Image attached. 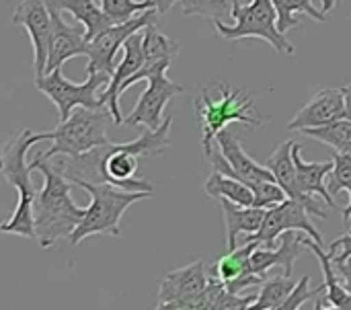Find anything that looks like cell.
Segmentation results:
<instances>
[{"label":"cell","mask_w":351,"mask_h":310,"mask_svg":"<svg viewBox=\"0 0 351 310\" xmlns=\"http://www.w3.org/2000/svg\"><path fill=\"white\" fill-rule=\"evenodd\" d=\"M171 126L173 115H167L156 130L146 128V132L132 142H107L78 156H66L58 163V167L70 181L84 179L90 183H113L130 191L154 193V185L150 181L134 179V175L138 171L140 156H158L169 148Z\"/></svg>","instance_id":"obj_1"},{"label":"cell","mask_w":351,"mask_h":310,"mask_svg":"<svg viewBox=\"0 0 351 310\" xmlns=\"http://www.w3.org/2000/svg\"><path fill=\"white\" fill-rule=\"evenodd\" d=\"M33 169L43 175V187L33 202L35 216V239L41 249H51L56 241L70 239L74 228L82 222L86 208H80L72 200L74 183L64 175V171L49 160L33 158Z\"/></svg>","instance_id":"obj_2"},{"label":"cell","mask_w":351,"mask_h":310,"mask_svg":"<svg viewBox=\"0 0 351 310\" xmlns=\"http://www.w3.org/2000/svg\"><path fill=\"white\" fill-rule=\"evenodd\" d=\"M43 140H51L49 132H31V130H21L14 134L2 148V165L0 173L2 177L8 179V183L16 189L19 202L16 208L2 224V232L6 235H19L25 239H35V216H33V202L37 198V189L31 181V171L33 165L27 163V150L33 144H39Z\"/></svg>","instance_id":"obj_3"},{"label":"cell","mask_w":351,"mask_h":310,"mask_svg":"<svg viewBox=\"0 0 351 310\" xmlns=\"http://www.w3.org/2000/svg\"><path fill=\"white\" fill-rule=\"evenodd\" d=\"M74 185L82 187L90 195V204L84 212L82 222L74 228L70 235V245H78L80 241L93 237V235H111L117 237L121 232V218L125 210L140 202L146 200L148 191H130L123 187H117L113 183H90L84 179H74Z\"/></svg>","instance_id":"obj_4"},{"label":"cell","mask_w":351,"mask_h":310,"mask_svg":"<svg viewBox=\"0 0 351 310\" xmlns=\"http://www.w3.org/2000/svg\"><path fill=\"white\" fill-rule=\"evenodd\" d=\"M220 97L214 99L210 88H202L195 99V109L202 121V148L208 156L216 144V136L226 130L228 123L241 121L251 128H259L263 119L255 113V99L251 93L228 86L226 82L218 84Z\"/></svg>","instance_id":"obj_5"},{"label":"cell","mask_w":351,"mask_h":310,"mask_svg":"<svg viewBox=\"0 0 351 310\" xmlns=\"http://www.w3.org/2000/svg\"><path fill=\"white\" fill-rule=\"evenodd\" d=\"M111 115L109 109H86L80 107L68 119L60 121V126L49 132L53 140L47 152L37 154V158L51 160L53 156H78L88 152L97 146L107 144V117Z\"/></svg>","instance_id":"obj_6"},{"label":"cell","mask_w":351,"mask_h":310,"mask_svg":"<svg viewBox=\"0 0 351 310\" xmlns=\"http://www.w3.org/2000/svg\"><path fill=\"white\" fill-rule=\"evenodd\" d=\"M230 2H232L230 14L234 19V25H226L222 23V19L214 21L218 33L224 39L234 41V39L259 37L271 43L276 51H282L288 56L296 51L294 45L286 39V33H282L278 27V8L274 0H251V4L247 6H243L239 0H230Z\"/></svg>","instance_id":"obj_7"},{"label":"cell","mask_w":351,"mask_h":310,"mask_svg":"<svg viewBox=\"0 0 351 310\" xmlns=\"http://www.w3.org/2000/svg\"><path fill=\"white\" fill-rule=\"evenodd\" d=\"M111 82V76L105 72H88L86 80L82 84L70 82L64 74L62 68H56L43 76H35L33 84L37 91H41L53 105L58 107L60 121L68 119L76 107H86V109H101L107 107L101 99V95L107 91Z\"/></svg>","instance_id":"obj_8"},{"label":"cell","mask_w":351,"mask_h":310,"mask_svg":"<svg viewBox=\"0 0 351 310\" xmlns=\"http://www.w3.org/2000/svg\"><path fill=\"white\" fill-rule=\"evenodd\" d=\"M156 16H158V10L150 8V10L140 12L132 21L111 25L109 29L101 31L97 37H93L88 41V51H86V58H88L86 74L88 72H105V74L113 76V72H115V53L119 49H123V43L128 41L130 35L144 29L146 25L156 23Z\"/></svg>","instance_id":"obj_9"},{"label":"cell","mask_w":351,"mask_h":310,"mask_svg":"<svg viewBox=\"0 0 351 310\" xmlns=\"http://www.w3.org/2000/svg\"><path fill=\"white\" fill-rule=\"evenodd\" d=\"M288 230H302L304 235L313 237L317 243L323 245V237L321 232L317 230V226L311 222V212L308 208L298 202V200H292L288 198L286 202L274 206L267 210L265 214V220H263V226L259 228V232L251 235V237H245V243L247 241H257L259 245L263 247H276L278 239L288 232Z\"/></svg>","instance_id":"obj_10"},{"label":"cell","mask_w":351,"mask_h":310,"mask_svg":"<svg viewBox=\"0 0 351 310\" xmlns=\"http://www.w3.org/2000/svg\"><path fill=\"white\" fill-rule=\"evenodd\" d=\"M12 23L27 29L35 51V76H43L53 33V19L47 0H21L12 12Z\"/></svg>","instance_id":"obj_11"},{"label":"cell","mask_w":351,"mask_h":310,"mask_svg":"<svg viewBox=\"0 0 351 310\" xmlns=\"http://www.w3.org/2000/svg\"><path fill=\"white\" fill-rule=\"evenodd\" d=\"M179 93H183V86L173 82L167 76V72H158V74L150 76L148 86L138 97V103L130 111V115L123 117V123H128V126H144V128L156 130L165 121L162 111H165L167 103Z\"/></svg>","instance_id":"obj_12"},{"label":"cell","mask_w":351,"mask_h":310,"mask_svg":"<svg viewBox=\"0 0 351 310\" xmlns=\"http://www.w3.org/2000/svg\"><path fill=\"white\" fill-rule=\"evenodd\" d=\"M306 237L298 235V230H288L284 232L276 247H263L259 245L251 259H249V267H247V274H255V276H261V278H267V272L274 270V267H282L286 276H292L294 272V263L296 259L304 253L306 243H304Z\"/></svg>","instance_id":"obj_13"},{"label":"cell","mask_w":351,"mask_h":310,"mask_svg":"<svg viewBox=\"0 0 351 310\" xmlns=\"http://www.w3.org/2000/svg\"><path fill=\"white\" fill-rule=\"evenodd\" d=\"M292 154H294V163H296V175H298L300 193L306 198L311 214L317 216V218H321V220H325L327 218V212L319 206V202L315 200V195H321L323 202L329 204V208L337 210L335 198L331 195V191H329V187L325 183V177L331 175V171H333V160H329V163H306L302 158V148L296 142H294Z\"/></svg>","instance_id":"obj_14"},{"label":"cell","mask_w":351,"mask_h":310,"mask_svg":"<svg viewBox=\"0 0 351 310\" xmlns=\"http://www.w3.org/2000/svg\"><path fill=\"white\" fill-rule=\"evenodd\" d=\"M346 117V93L343 86L319 91L288 123L290 132H302L306 128L327 126L335 119Z\"/></svg>","instance_id":"obj_15"},{"label":"cell","mask_w":351,"mask_h":310,"mask_svg":"<svg viewBox=\"0 0 351 310\" xmlns=\"http://www.w3.org/2000/svg\"><path fill=\"white\" fill-rule=\"evenodd\" d=\"M51 10L53 19V33H51V45H49V58L45 66V74L62 68L64 62L76 58V56H86L88 51V39H86V29L84 25H68L62 19V12L56 8Z\"/></svg>","instance_id":"obj_16"},{"label":"cell","mask_w":351,"mask_h":310,"mask_svg":"<svg viewBox=\"0 0 351 310\" xmlns=\"http://www.w3.org/2000/svg\"><path fill=\"white\" fill-rule=\"evenodd\" d=\"M142 39H144V29H140V31H136L134 35L128 37V41L123 43V58H121V62L115 66V72H113V76H111V82H109L107 91L101 95L103 103H105L107 109L111 111V117H113L115 126L123 123V115H121V109H119V97H121V95H119V88H121V84H123L130 76H134V74L142 68V64H144Z\"/></svg>","instance_id":"obj_17"},{"label":"cell","mask_w":351,"mask_h":310,"mask_svg":"<svg viewBox=\"0 0 351 310\" xmlns=\"http://www.w3.org/2000/svg\"><path fill=\"white\" fill-rule=\"evenodd\" d=\"M210 284V278L206 274L204 261H193L185 267H179L175 272H169L160 278V290H158V305L156 309H165L169 302H175L179 298H187L191 294L202 292Z\"/></svg>","instance_id":"obj_18"},{"label":"cell","mask_w":351,"mask_h":310,"mask_svg":"<svg viewBox=\"0 0 351 310\" xmlns=\"http://www.w3.org/2000/svg\"><path fill=\"white\" fill-rule=\"evenodd\" d=\"M216 142H218L222 154L228 158L230 167L234 169V175H232L234 179L245 181L251 189H253L255 185L263 183V181H276V177H274V173L267 169V165H259L257 160H253V158L245 152L241 140H239L234 134H230L228 130H222V132L216 136Z\"/></svg>","instance_id":"obj_19"},{"label":"cell","mask_w":351,"mask_h":310,"mask_svg":"<svg viewBox=\"0 0 351 310\" xmlns=\"http://www.w3.org/2000/svg\"><path fill=\"white\" fill-rule=\"evenodd\" d=\"M222 212H224V222H226V243L228 249H237V241L241 235H255L263 226L267 208H257V206H239L230 202L228 198H220Z\"/></svg>","instance_id":"obj_20"},{"label":"cell","mask_w":351,"mask_h":310,"mask_svg":"<svg viewBox=\"0 0 351 310\" xmlns=\"http://www.w3.org/2000/svg\"><path fill=\"white\" fill-rule=\"evenodd\" d=\"M304 243L317 255V259L321 263V270H323V286H325L323 309L331 307V309L337 310H351V294L348 292V288L341 284V280L337 276V270H335V263H333V257L329 255V251H323V245L317 243L308 235H306Z\"/></svg>","instance_id":"obj_21"},{"label":"cell","mask_w":351,"mask_h":310,"mask_svg":"<svg viewBox=\"0 0 351 310\" xmlns=\"http://www.w3.org/2000/svg\"><path fill=\"white\" fill-rule=\"evenodd\" d=\"M49 8H56L60 12H70L80 25H84L86 29V39L90 41L93 37H97L101 31L109 29L111 25H115L103 10L101 4H97V0H47Z\"/></svg>","instance_id":"obj_22"},{"label":"cell","mask_w":351,"mask_h":310,"mask_svg":"<svg viewBox=\"0 0 351 310\" xmlns=\"http://www.w3.org/2000/svg\"><path fill=\"white\" fill-rule=\"evenodd\" d=\"M292 148H294V140H286L284 144H280L274 150V154L265 160V165L274 173L276 181L284 187V191L288 193V198L298 200V202H302L308 208V202L300 193V187H298V175H296V163H294Z\"/></svg>","instance_id":"obj_23"},{"label":"cell","mask_w":351,"mask_h":310,"mask_svg":"<svg viewBox=\"0 0 351 310\" xmlns=\"http://www.w3.org/2000/svg\"><path fill=\"white\" fill-rule=\"evenodd\" d=\"M206 193L210 198H228L230 202H234L239 206H253L255 204V193L245 181L228 177L220 171H212V175L208 177Z\"/></svg>","instance_id":"obj_24"},{"label":"cell","mask_w":351,"mask_h":310,"mask_svg":"<svg viewBox=\"0 0 351 310\" xmlns=\"http://www.w3.org/2000/svg\"><path fill=\"white\" fill-rule=\"evenodd\" d=\"M298 134L331 146L333 152H351V119H348V117L335 119L327 126L306 128Z\"/></svg>","instance_id":"obj_25"},{"label":"cell","mask_w":351,"mask_h":310,"mask_svg":"<svg viewBox=\"0 0 351 310\" xmlns=\"http://www.w3.org/2000/svg\"><path fill=\"white\" fill-rule=\"evenodd\" d=\"M142 53H144V64H158L165 60H175L179 53V43L171 39L169 35L160 33L156 29V23L144 27V39H142Z\"/></svg>","instance_id":"obj_26"},{"label":"cell","mask_w":351,"mask_h":310,"mask_svg":"<svg viewBox=\"0 0 351 310\" xmlns=\"http://www.w3.org/2000/svg\"><path fill=\"white\" fill-rule=\"evenodd\" d=\"M259 247L257 241H247L243 247H237V249H228L226 255H222L218 261H216V278L222 280L224 284L241 278L247 274V267H249V259L253 255V251Z\"/></svg>","instance_id":"obj_27"},{"label":"cell","mask_w":351,"mask_h":310,"mask_svg":"<svg viewBox=\"0 0 351 310\" xmlns=\"http://www.w3.org/2000/svg\"><path fill=\"white\" fill-rule=\"evenodd\" d=\"M296 288V280H292V276H278L271 278L261 284V294L257 296V302L253 305L255 310H282L284 302L288 300V296L292 294V290Z\"/></svg>","instance_id":"obj_28"},{"label":"cell","mask_w":351,"mask_h":310,"mask_svg":"<svg viewBox=\"0 0 351 310\" xmlns=\"http://www.w3.org/2000/svg\"><path fill=\"white\" fill-rule=\"evenodd\" d=\"M274 4L278 8V27H280L282 33L298 27V19L296 16L302 14V12L308 14V16H313L319 23H325L327 21V16H325L327 12L317 10L315 4H313V0H274Z\"/></svg>","instance_id":"obj_29"},{"label":"cell","mask_w":351,"mask_h":310,"mask_svg":"<svg viewBox=\"0 0 351 310\" xmlns=\"http://www.w3.org/2000/svg\"><path fill=\"white\" fill-rule=\"evenodd\" d=\"M224 290H226V284L214 276V278H210V284L202 292L191 294L187 298H179L175 302H169L165 310H216Z\"/></svg>","instance_id":"obj_30"},{"label":"cell","mask_w":351,"mask_h":310,"mask_svg":"<svg viewBox=\"0 0 351 310\" xmlns=\"http://www.w3.org/2000/svg\"><path fill=\"white\" fill-rule=\"evenodd\" d=\"M331 195L335 198L339 191L350 193V204L343 210V224L350 228L351 224V152H333V171L327 183Z\"/></svg>","instance_id":"obj_31"},{"label":"cell","mask_w":351,"mask_h":310,"mask_svg":"<svg viewBox=\"0 0 351 310\" xmlns=\"http://www.w3.org/2000/svg\"><path fill=\"white\" fill-rule=\"evenodd\" d=\"M105 14L117 25V23H128L132 21L138 12L156 8L154 0H99Z\"/></svg>","instance_id":"obj_32"},{"label":"cell","mask_w":351,"mask_h":310,"mask_svg":"<svg viewBox=\"0 0 351 310\" xmlns=\"http://www.w3.org/2000/svg\"><path fill=\"white\" fill-rule=\"evenodd\" d=\"M183 14H199V16H210V19H224L228 12H232V2L228 0H179Z\"/></svg>","instance_id":"obj_33"},{"label":"cell","mask_w":351,"mask_h":310,"mask_svg":"<svg viewBox=\"0 0 351 310\" xmlns=\"http://www.w3.org/2000/svg\"><path fill=\"white\" fill-rule=\"evenodd\" d=\"M253 193H255V204L253 206L267 208V210L288 200V193L284 191V187L278 181H263V183L253 187Z\"/></svg>","instance_id":"obj_34"},{"label":"cell","mask_w":351,"mask_h":310,"mask_svg":"<svg viewBox=\"0 0 351 310\" xmlns=\"http://www.w3.org/2000/svg\"><path fill=\"white\" fill-rule=\"evenodd\" d=\"M308 276H304V278H300L298 280V284H296V288L292 290V294L288 296V300L284 302V307L282 310H298L302 309L308 300H313L315 296H321V294H325V286H321V288H317V290H311L308 288Z\"/></svg>","instance_id":"obj_35"},{"label":"cell","mask_w":351,"mask_h":310,"mask_svg":"<svg viewBox=\"0 0 351 310\" xmlns=\"http://www.w3.org/2000/svg\"><path fill=\"white\" fill-rule=\"evenodd\" d=\"M335 270H337V276H339L341 284L348 288V292L351 294V259H348L346 263H335Z\"/></svg>","instance_id":"obj_36"},{"label":"cell","mask_w":351,"mask_h":310,"mask_svg":"<svg viewBox=\"0 0 351 310\" xmlns=\"http://www.w3.org/2000/svg\"><path fill=\"white\" fill-rule=\"evenodd\" d=\"M177 2H179V0H154L158 14H165V12H169V10H171V8H173Z\"/></svg>","instance_id":"obj_37"},{"label":"cell","mask_w":351,"mask_h":310,"mask_svg":"<svg viewBox=\"0 0 351 310\" xmlns=\"http://www.w3.org/2000/svg\"><path fill=\"white\" fill-rule=\"evenodd\" d=\"M343 93H346V117L351 119V84L343 86Z\"/></svg>","instance_id":"obj_38"},{"label":"cell","mask_w":351,"mask_h":310,"mask_svg":"<svg viewBox=\"0 0 351 310\" xmlns=\"http://www.w3.org/2000/svg\"><path fill=\"white\" fill-rule=\"evenodd\" d=\"M335 8V0H323V12H329Z\"/></svg>","instance_id":"obj_39"}]
</instances>
